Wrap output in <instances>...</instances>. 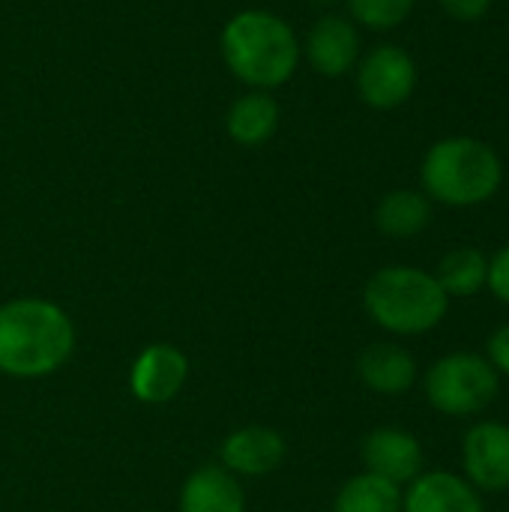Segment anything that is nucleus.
Segmentation results:
<instances>
[{"mask_svg":"<svg viewBox=\"0 0 509 512\" xmlns=\"http://www.w3.org/2000/svg\"><path fill=\"white\" fill-rule=\"evenodd\" d=\"M423 192L447 207H477L504 183L501 156L480 138L453 135L429 147L420 165Z\"/></svg>","mask_w":509,"mask_h":512,"instance_id":"20e7f679","label":"nucleus"},{"mask_svg":"<svg viewBox=\"0 0 509 512\" xmlns=\"http://www.w3.org/2000/svg\"><path fill=\"white\" fill-rule=\"evenodd\" d=\"M486 288L501 303L509 306V243L489 258V282H486Z\"/></svg>","mask_w":509,"mask_h":512,"instance_id":"412c9836","label":"nucleus"},{"mask_svg":"<svg viewBox=\"0 0 509 512\" xmlns=\"http://www.w3.org/2000/svg\"><path fill=\"white\" fill-rule=\"evenodd\" d=\"M180 512H246L240 480L222 465L198 468L180 489Z\"/></svg>","mask_w":509,"mask_h":512,"instance_id":"2eb2a0df","label":"nucleus"},{"mask_svg":"<svg viewBox=\"0 0 509 512\" xmlns=\"http://www.w3.org/2000/svg\"><path fill=\"white\" fill-rule=\"evenodd\" d=\"M417 0H348V12L354 24H363L369 30H393L399 27Z\"/></svg>","mask_w":509,"mask_h":512,"instance_id":"6ab92c4d","label":"nucleus"},{"mask_svg":"<svg viewBox=\"0 0 509 512\" xmlns=\"http://www.w3.org/2000/svg\"><path fill=\"white\" fill-rule=\"evenodd\" d=\"M219 54L228 72L249 90H276L288 84L303 60L294 27L270 9H240L219 33Z\"/></svg>","mask_w":509,"mask_h":512,"instance_id":"f257e3e1","label":"nucleus"},{"mask_svg":"<svg viewBox=\"0 0 509 512\" xmlns=\"http://www.w3.org/2000/svg\"><path fill=\"white\" fill-rule=\"evenodd\" d=\"M423 393L429 405L444 417H477L501 393V375L483 354L453 351L438 357L423 375Z\"/></svg>","mask_w":509,"mask_h":512,"instance_id":"39448f33","label":"nucleus"},{"mask_svg":"<svg viewBox=\"0 0 509 512\" xmlns=\"http://www.w3.org/2000/svg\"><path fill=\"white\" fill-rule=\"evenodd\" d=\"M432 222V198L417 189H393L375 207V225L393 240L417 237Z\"/></svg>","mask_w":509,"mask_h":512,"instance_id":"dca6fc26","label":"nucleus"},{"mask_svg":"<svg viewBox=\"0 0 509 512\" xmlns=\"http://www.w3.org/2000/svg\"><path fill=\"white\" fill-rule=\"evenodd\" d=\"M285 438L267 426H246L222 441V468L234 477H264L285 462Z\"/></svg>","mask_w":509,"mask_h":512,"instance_id":"f8f14e48","label":"nucleus"},{"mask_svg":"<svg viewBox=\"0 0 509 512\" xmlns=\"http://www.w3.org/2000/svg\"><path fill=\"white\" fill-rule=\"evenodd\" d=\"M366 315L393 336L432 333L450 312V297L435 273L411 264L381 267L363 288Z\"/></svg>","mask_w":509,"mask_h":512,"instance_id":"7ed1b4c3","label":"nucleus"},{"mask_svg":"<svg viewBox=\"0 0 509 512\" xmlns=\"http://www.w3.org/2000/svg\"><path fill=\"white\" fill-rule=\"evenodd\" d=\"M489 366L501 375V378H509V324H501L498 330L489 333L486 339V354Z\"/></svg>","mask_w":509,"mask_h":512,"instance_id":"aec40b11","label":"nucleus"},{"mask_svg":"<svg viewBox=\"0 0 509 512\" xmlns=\"http://www.w3.org/2000/svg\"><path fill=\"white\" fill-rule=\"evenodd\" d=\"M189 378V360L180 348L156 342L144 348L129 372V390L144 405H165L177 399Z\"/></svg>","mask_w":509,"mask_h":512,"instance_id":"1a4fd4ad","label":"nucleus"},{"mask_svg":"<svg viewBox=\"0 0 509 512\" xmlns=\"http://www.w3.org/2000/svg\"><path fill=\"white\" fill-rule=\"evenodd\" d=\"M438 3L456 21H480L492 9V0H438Z\"/></svg>","mask_w":509,"mask_h":512,"instance_id":"4be33fe9","label":"nucleus"},{"mask_svg":"<svg viewBox=\"0 0 509 512\" xmlns=\"http://www.w3.org/2000/svg\"><path fill=\"white\" fill-rule=\"evenodd\" d=\"M435 279L450 300L477 297L489 282V258L474 246H459L438 261Z\"/></svg>","mask_w":509,"mask_h":512,"instance_id":"f3484780","label":"nucleus"},{"mask_svg":"<svg viewBox=\"0 0 509 512\" xmlns=\"http://www.w3.org/2000/svg\"><path fill=\"white\" fill-rule=\"evenodd\" d=\"M279 102L267 90H246L240 93L225 111V132L240 147H261L279 129Z\"/></svg>","mask_w":509,"mask_h":512,"instance_id":"4468645a","label":"nucleus"},{"mask_svg":"<svg viewBox=\"0 0 509 512\" xmlns=\"http://www.w3.org/2000/svg\"><path fill=\"white\" fill-rule=\"evenodd\" d=\"M462 477L483 495L509 492V426L498 420L474 423L462 441Z\"/></svg>","mask_w":509,"mask_h":512,"instance_id":"0eeeda50","label":"nucleus"},{"mask_svg":"<svg viewBox=\"0 0 509 512\" xmlns=\"http://www.w3.org/2000/svg\"><path fill=\"white\" fill-rule=\"evenodd\" d=\"M402 512H486L483 495L459 474L423 471L402 489Z\"/></svg>","mask_w":509,"mask_h":512,"instance_id":"9b49d317","label":"nucleus"},{"mask_svg":"<svg viewBox=\"0 0 509 512\" xmlns=\"http://www.w3.org/2000/svg\"><path fill=\"white\" fill-rule=\"evenodd\" d=\"M360 381L378 396H405L417 384V360L396 342H375L357 360Z\"/></svg>","mask_w":509,"mask_h":512,"instance_id":"ddd939ff","label":"nucleus"},{"mask_svg":"<svg viewBox=\"0 0 509 512\" xmlns=\"http://www.w3.org/2000/svg\"><path fill=\"white\" fill-rule=\"evenodd\" d=\"M303 60L324 78H342L354 72L360 60V30L351 18L345 15H321L306 39L300 42Z\"/></svg>","mask_w":509,"mask_h":512,"instance_id":"6e6552de","label":"nucleus"},{"mask_svg":"<svg viewBox=\"0 0 509 512\" xmlns=\"http://www.w3.org/2000/svg\"><path fill=\"white\" fill-rule=\"evenodd\" d=\"M75 351V324L42 297H15L0 306V372L9 378L54 375Z\"/></svg>","mask_w":509,"mask_h":512,"instance_id":"f03ea898","label":"nucleus"},{"mask_svg":"<svg viewBox=\"0 0 509 512\" xmlns=\"http://www.w3.org/2000/svg\"><path fill=\"white\" fill-rule=\"evenodd\" d=\"M333 512H402V486L363 471L339 489Z\"/></svg>","mask_w":509,"mask_h":512,"instance_id":"a211bd4d","label":"nucleus"},{"mask_svg":"<svg viewBox=\"0 0 509 512\" xmlns=\"http://www.w3.org/2000/svg\"><path fill=\"white\" fill-rule=\"evenodd\" d=\"M360 456L369 474H378L402 489L423 474V462H426L423 444L417 441V435L396 429V426H381L369 432Z\"/></svg>","mask_w":509,"mask_h":512,"instance_id":"9d476101","label":"nucleus"},{"mask_svg":"<svg viewBox=\"0 0 509 512\" xmlns=\"http://www.w3.org/2000/svg\"><path fill=\"white\" fill-rule=\"evenodd\" d=\"M357 93L369 108L378 111H390L399 108L411 99L414 87H417V63L414 57L399 48V45H375L372 51H366L357 66Z\"/></svg>","mask_w":509,"mask_h":512,"instance_id":"423d86ee","label":"nucleus"}]
</instances>
